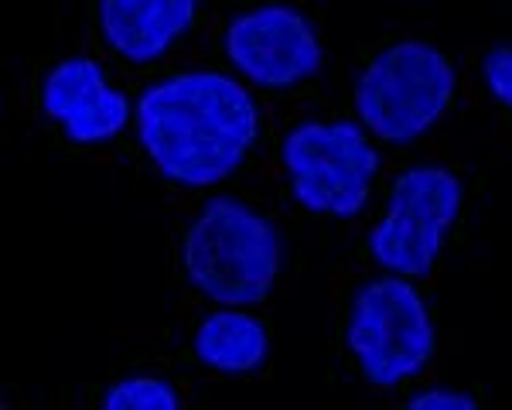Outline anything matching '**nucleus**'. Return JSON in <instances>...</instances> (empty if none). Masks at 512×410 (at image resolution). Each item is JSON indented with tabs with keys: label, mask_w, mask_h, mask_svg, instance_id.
<instances>
[{
	"label": "nucleus",
	"mask_w": 512,
	"mask_h": 410,
	"mask_svg": "<svg viewBox=\"0 0 512 410\" xmlns=\"http://www.w3.org/2000/svg\"><path fill=\"white\" fill-rule=\"evenodd\" d=\"M137 144L164 182L216 188L233 178L260 141L250 82L219 69H185L140 89Z\"/></svg>",
	"instance_id": "1"
},
{
	"label": "nucleus",
	"mask_w": 512,
	"mask_h": 410,
	"mask_svg": "<svg viewBox=\"0 0 512 410\" xmlns=\"http://www.w3.org/2000/svg\"><path fill=\"white\" fill-rule=\"evenodd\" d=\"M181 270L212 305L253 308L280 281L284 236L267 212L239 195H212L181 240Z\"/></svg>",
	"instance_id": "2"
},
{
	"label": "nucleus",
	"mask_w": 512,
	"mask_h": 410,
	"mask_svg": "<svg viewBox=\"0 0 512 410\" xmlns=\"http://www.w3.org/2000/svg\"><path fill=\"white\" fill-rule=\"evenodd\" d=\"M458 89L448 55L424 38L386 45L355 79V120L383 144L407 147L441 123Z\"/></svg>",
	"instance_id": "3"
},
{
	"label": "nucleus",
	"mask_w": 512,
	"mask_h": 410,
	"mask_svg": "<svg viewBox=\"0 0 512 410\" xmlns=\"http://www.w3.org/2000/svg\"><path fill=\"white\" fill-rule=\"evenodd\" d=\"M437 346V325L414 277L383 270L359 284L345 315V349L373 387H400L427 369Z\"/></svg>",
	"instance_id": "4"
},
{
	"label": "nucleus",
	"mask_w": 512,
	"mask_h": 410,
	"mask_svg": "<svg viewBox=\"0 0 512 410\" xmlns=\"http://www.w3.org/2000/svg\"><path fill=\"white\" fill-rule=\"evenodd\" d=\"M359 120H304L280 141L291 199L311 216H362L379 175V151Z\"/></svg>",
	"instance_id": "5"
},
{
	"label": "nucleus",
	"mask_w": 512,
	"mask_h": 410,
	"mask_svg": "<svg viewBox=\"0 0 512 410\" xmlns=\"http://www.w3.org/2000/svg\"><path fill=\"white\" fill-rule=\"evenodd\" d=\"M465 185L448 164H414L390 185L383 219L369 229L366 250L379 270L431 277L454 223L461 219Z\"/></svg>",
	"instance_id": "6"
},
{
	"label": "nucleus",
	"mask_w": 512,
	"mask_h": 410,
	"mask_svg": "<svg viewBox=\"0 0 512 410\" xmlns=\"http://www.w3.org/2000/svg\"><path fill=\"white\" fill-rule=\"evenodd\" d=\"M229 69L256 89H294L325 65V41L315 18L287 0L246 7L222 31Z\"/></svg>",
	"instance_id": "7"
},
{
	"label": "nucleus",
	"mask_w": 512,
	"mask_h": 410,
	"mask_svg": "<svg viewBox=\"0 0 512 410\" xmlns=\"http://www.w3.org/2000/svg\"><path fill=\"white\" fill-rule=\"evenodd\" d=\"M38 103L48 123L76 147H99L117 141L134 123L137 103L113 86L103 62L89 55H65L41 76Z\"/></svg>",
	"instance_id": "8"
},
{
	"label": "nucleus",
	"mask_w": 512,
	"mask_h": 410,
	"mask_svg": "<svg viewBox=\"0 0 512 410\" xmlns=\"http://www.w3.org/2000/svg\"><path fill=\"white\" fill-rule=\"evenodd\" d=\"M202 0H96L106 48L130 65L164 59L195 28Z\"/></svg>",
	"instance_id": "9"
},
{
	"label": "nucleus",
	"mask_w": 512,
	"mask_h": 410,
	"mask_svg": "<svg viewBox=\"0 0 512 410\" xmlns=\"http://www.w3.org/2000/svg\"><path fill=\"white\" fill-rule=\"evenodd\" d=\"M192 352L219 376H253L270 359V332L246 308L219 305L195 325Z\"/></svg>",
	"instance_id": "10"
},
{
	"label": "nucleus",
	"mask_w": 512,
	"mask_h": 410,
	"mask_svg": "<svg viewBox=\"0 0 512 410\" xmlns=\"http://www.w3.org/2000/svg\"><path fill=\"white\" fill-rule=\"evenodd\" d=\"M103 410H178L181 397L175 383H168L164 376L151 373H134L123 380L110 383L99 397Z\"/></svg>",
	"instance_id": "11"
},
{
	"label": "nucleus",
	"mask_w": 512,
	"mask_h": 410,
	"mask_svg": "<svg viewBox=\"0 0 512 410\" xmlns=\"http://www.w3.org/2000/svg\"><path fill=\"white\" fill-rule=\"evenodd\" d=\"M482 82L492 100L512 113V45H495L482 55Z\"/></svg>",
	"instance_id": "12"
},
{
	"label": "nucleus",
	"mask_w": 512,
	"mask_h": 410,
	"mask_svg": "<svg viewBox=\"0 0 512 410\" xmlns=\"http://www.w3.org/2000/svg\"><path fill=\"white\" fill-rule=\"evenodd\" d=\"M478 400L472 397L468 390H458V387H424V390H414L407 400V410H475Z\"/></svg>",
	"instance_id": "13"
}]
</instances>
